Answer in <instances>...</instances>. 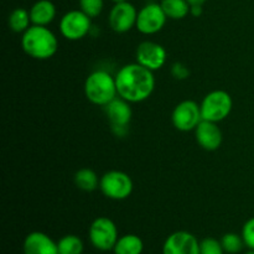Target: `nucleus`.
Here are the masks:
<instances>
[{
  "mask_svg": "<svg viewBox=\"0 0 254 254\" xmlns=\"http://www.w3.org/2000/svg\"><path fill=\"white\" fill-rule=\"evenodd\" d=\"M202 12H203L202 5H191L190 14L192 15V16L198 17V16H201V15H202Z\"/></svg>",
  "mask_w": 254,
  "mask_h": 254,
  "instance_id": "bb28decb",
  "label": "nucleus"
},
{
  "mask_svg": "<svg viewBox=\"0 0 254 254\" xmlns=\"http://www.w3.org/2000/svg\"><path fill=\"white\" fill-rule=\"evenodd\" d=\"M163 254H200V243L192 233L178 231L166 238Z\"/></svg>",
  "mask_w": 254,
  "mask_h": 254,
  "instance_id": "f8f14e48",
  "label": "nucleus"
},
{
  "mask_svg": "<svg viewBox=\"0 0 254 254\" xmlns=\"http://www.w3.org/2000/svg\"><path fill=\"white\" fill-rule=\"evenodd\" d=\"M171 121H173L174 127L178 130H195L196 127L202 121L200 104L196 103L195 101H191V99L180 102L174 108L173 114H171Z\"/></svg>",
  "mask_w": 254,
  "mask_h": 254,
  "instance_id": "6e6552de",
  "label": "nucleus"
},
{
  "mask_svg": "<svg viewBox=\"0 0 254 254\" xmlns=\"http://www.w3.org/2000/svg\"><path fill=\"white\" fill-rule=\"evenodd\" d=\"M221 245H222L225 252L230 254H236L240 253L242 251L243 246L245 245V241H243L242 235H237V233H226L222 238H221Z\"/></svg>",
  "mask_w": 254,
  "mask_h": 254,
  "instance_id": "4be33fe9",
  "label": "nucleus"
},
{
  "mask_svg": "<svg viewBox=\"0 0 254 254\" xmlns=\"http://www.w3.org/2000/svg\"><path fill=\"white\" fill-rule=\"evenodd\" d=\"M116 83L119 97L129 103H140L154 92L155 77L153 71L135 62L119 69L116 74Z\"/></svg>",
  "mask_w": 254,
  "mask_h": 254,
  "instance_id": "f257e3e1",
  "label": "nucleus"
},
{
  "mask_svg": "<svg viewBox=\"0 0 254 254\" xmlns=\"http://www.w3.org/2000/svg\"><path fill=\"white\" fill-rule=\"evenodd\" d=\"M232 107V97L228 92L222 89L210 92L203 97L200 104L202 121L213 122V123L222 122L230 116Z\"/></svg>",
  "mask_w": 254,
  "mask_h": 254,
  "instance_id": "20e7f679",
  "label": "nucleus"
},
{
  "mask_svg": "<svg viewBox=\"0 0 254 254\" xmlns=\"http://www.w3.org/2000/svg\"><path fill=\"white\" fill-rule=\"evenodd\" d=\"M84 96L96 106H107L118 96L116 77L104 69L92 72L84 82Z\"/></svg>",
  "mask_w": 254,
  "mask_h": 254,
  "instance_id": "7ed1b4c3",
  "label": "nucleus"
},
{
  "mask_svg": "<svg viewBox=\"0 0 254 254\" xmlns=\"http://www.w3.org/2000/svg\"><path fill=\"white\" fill-rule=\"evenodd\" d=\"M103 0H79V10H82L91 19L98 16L103 10Z\"/></svg>",
  "mask_w": 254,
  "mask_h": 254,
  "instance_id": "5701e85b",
  "label": "nucleus"
},
{
  "mask_svg": "<svg viewBox=\"0 0 254 254\" xmlns=\"http://www.w3.org/2000/svg\"><path fill=\"white\" fill-rule=\"evenodd\" d=\"M21 47L27 56L35 60H49L59 50V40L47 26L31 25L22 34Z\"/></svg>",
  "mask_w": 254,
  "mask_h": 254,
  "instance_id": "f03ea898",
  "label": "nucleus"
},
{
  "mask_svg": "<svg viewBox=\"0 0 254 254\" xmlns=\"http://www.w3.org/2000/svg\"><path fill=\"white\" fill-rule=\"evenodd\" d=\"M166 50L154 41H144L136 49V62L150 71H158L166 62Z\"/></svg>",
  "mask_w": 254,
  "mask_h": 254,
  "instance_id": "9b49d317",
  "label": "nucleus"
},
{
  "mask_svg": "<svg viewBox=\"0 0 254 254\" xmlns=\"http://www.w3.org/2000/svg\"><path fill=\"white\" fill-rule=\"evenodd\" d=\"M89 241L96 250L107 252L112 251L118 241V230L111 218L98 217L89 226Z\"/></svg>",
  "mask_w": 254,
  "mask_h": 254,
  "instance_id": "423d86ee",
  "label": "nucleus"
},
{
  "mask_svg": "<svg viewBox=\"0 0 254 254\" xmlns=\"http://www.w3.org/2000/svg\"><path fill=\"white\" fill-rule=\"evenodd\" d=\"M32 25L47 26L56 17V6L50 0H39L30 9Z\"/></svg>",
  "mask_w": 254,
  "mask_h": 254,
  "instance_id": "dca6fc26",
  "label": "nucleus"
},
{
  "mask_svg": "<svg viewBox=\"0 0 254 254\" xmlns=\"http://www.w3.org/2000/svg\"><path fill=\"white\" fill-rule=\"evenodd\" d=\"M166 19L168 16L164 12L161 5L156 4V2H150L138 11L135 27L141 34L154 35L163 30V27L165 26Z\"/></svg>",
  "mask_w": 254,
  "mask_h": 254,
  "instance_id": "1a4fd4ad",
  "label": "nucleus"
},
{
  "mask_svg": "<svg viewBox=\"0 0 254 254\" xmlns=\"http://www.w3.org/2000/svg\"><path fill=\"white\" fill-rule=\"evenodd\" d=\"M104 111L112 127H128L133 116L130 103L122 97H116L109 102L104 106Z\"/></svg>",
  "mask_w": 254,
  "mask_h": 254,
  "instance_id": "2eb2a0df",
  "label": "nucleus"
},
{
  "mask_svg": "<svg viewBox=\"0 0 254 254\" xmlns=\"http://www.w3.org/2000/svg\"><path fill=\"white\" fill-rule=\"evenodd\" d=\"M144 243L136 235H124L118 238L113 248L114 254H141Z\"/></svg>",
  "mask_w": 254,
  "mask_h": 254,
  "instance_id": "f3484780",
  "label": "nucleus"
},
{
  "mask_svg": "<svg viewBox=\"0 0 254 254\" xmlns=\"http://www.w3.org/2000/svg\"><path fill=\"white\" fill-rule=\"evenodd\" d=\"M32 24L30 11H27L24 7H17L12 10L9 16V26L10 29L17 34H24Z\"/></svg>",
  "mask_w": 254,
  "mask_h": 254,
  "instance_id": "aec40b11",
  "label": "nucleus"
},
{
  "mask_svg": "<svg viewBox=\"0 0 254 254\" xmlns=\"http://www.w3.org/2000/svg\"><path fill=\"white\" fill-rule=\"evenodd\" d=\"M138 11L135 6L128 1L114 4L109 12L108 22L112 30L118 34H124L136 25Z\"/></svg>",
  "mask_w": 254,
  "mask_h": 254,
  "instance_id": "9d476101",
  "label": "nucleus"
},
{
  "mask_svg": "<svg viewBox=\"0 0 254 254\" xmlns=\"http://www.w3.org/2000/svg\"><path fill=\"white\" fill-rule=\"evenodd\" d=\"M246 254H254V250H251V251H248V252L246 253Z\"/></svg>",
  "mask_w": 254,
  "mask_h": 254,
  "instance_id": "c756f323",
  "label": "nucleus"
},
{
  "mask_svg": "<svg viewBox=\"0 0 254 254\" xmlns=\"http://www.w3.org/2000/svg\"><path fill=\"white\" fill-rule=\"evenodd\" d=\"M92 29L91 17L82 10H71L61 17L60 31L64 39L69 41H78L89 34Z\"/></svg>",
  "mask_w": 254,
  "mask_h": 254,
  "instance_id": "0eeeda50",
  "label": "nucleus"
},
{
  "mask_svg": "<svg viewBox=\"0 0 254 254\" xmlns=\"http://www.w3.org/2000/svg\"><path fill=\"white\" fill-rule=\"evenodd\" d=\"M223 250L221 241H217L216 238L207 237L203 238L200 242V254H223Z\"/></svg>",
  "mask_w": 254,
  "mask_h": 254,
  "instance_id": "b1692460",
  "label": "nucleus"
},
{
  "mask_svg": "<svg viewBox=\"0 0 254 254\" xmlns=\"http://www.w3.org/2000/svg\"><path fill=\"white\" fill-rule=\"evenodd\" d=\"M190 5H203L207 0H188Z\"/></svg>",
  "mask_w": 254,
  "mask_h": 254,
  "instance_id": "cd10ccee",
  "label": "nucleus"
},
{
  "mask_svg": "<svg viewBox=\"0 0 254 254\" xmlns=\"http://www.w3.org/2000/svg\"><path fill=\"white\" fill-rule=\"evenodd\" d=\"M99 189L106 197L122 201L128 198L133 192V181L130 176L123 171L111 170L101 178Z\"/></svg>",
  "mask_w": 254,
  "mask_h": 254,
  "instance_id": "39448f33",
  "label": "nucleus"
},
{
  "mask_svg": "<svg viewBox=\"0 0 254 254\" xmlns=\"http://www.w3.org/2000/svg\"><path fill=\"white\" fill-rule=\"evenodd\" d=\"M99 183H101V180H99L98 175L92 169H79L74 174V184H76V186L79 190L86 191V192H92V191L97 190L99 188Z\"/></svg>",
  "mask_w": 254,
  "mask_h": 254,
  "instance_id": "a211bd4d",
  "label": "nucleus"
},
{
  "mask_svg": "<svg viewBox=\"0 0 254 254\" xmlns=\"http://www.w3.org/2000/svg\"><path fill=\"white\" fill-rule=\"evenodd\" d=\"M171 74L176 79H186L190 76V69L188 68V66L181 64V62H176L171 67Z\"/></svg>",
  "mask_w": 254,
  "mask_h": 254,
  "instance_id": "a878e982",
  "label": "nucleus"
},
{
  "mask_svg": "<svg viewBox=\"0 0 254 254\" xmlns=\"http://www.w3.org/2000/svg\"><path fill=\"white\" fill-rule=\"evenodd\" d=\"M160 5L169 19L181 20L190 14L191 5L188 0H161Z\"/></svg>",
  "mask_w": 254,
  "mask_h": 254,
  "instance_id": "6ab92c4d",
  "label": "nucleus"
},
{
  "mask_svg": "<svg viewBox=\"0 0 254 254\" xmlns=\"http://www.w3.org/2000/svg\"><path fill=\"white\" fill-rule=\"evenodd\" d=\"M24 254H59V248L49 235L35 231L25 238Z\"/></svg>",
  "mask_w": 254,
  "mask_h": 254,
  "instance_id": "4468645a",
  "label": "nucleus"
},
{
  "mask_svg": "<svg viewBox=\"0 0 254 254\" xmlns=\"http://www.w3.org/2000/svg\"><path fill=\"white\" fill-rule=\"evenodd\" d=\"M57 248L59 254H82L84 247L81 238L74 235H67L57 242Z\"/></svg>",
  "mask_w": 254,
  "mask_h": 254,
  "instance_id": "412c9836",
  "label": "nucleus"
},
{
  "mask_svg": "<svg viewBox=\"0 0 254 254\" xmlns=\"http://www.w3.org/2000/svg\"><path fill=\"white\" fill-rule=\"evenodd\" d=\"M242 238L250 250H254V217L250 218L243 226Z\"/></svg>",
  "mask_w": 254,
  "mask_h": 254,
  "instance_id": "393cba45",
  "label": "nucleus"
},
{
  "mask_svg": "<svg viewBox=\"0 0 254 254\" xmlns=\"http://www.w3.org/2000/svg\"><path fill=\"white\" fill-rule=\"evenodd\" d=\"M112 1H113L114 4H118V2H124L127 1V0H112Z\"/></svg>",
  "mask_w": 254,
  "mask_h": 254,
  "instance_id": "c85d7f7f",
  "label": "nucleus"
},
{
  "mask_svg": "<svg viewBox=\"0 0 254 254\" xmlns=\"http://www.w3.org/2000/svg\"><path fill=\"white\" fill-rule=\"evenodd\" d=\"M196 141L202 149L207 151L217 150L222 144V131L217 123L208 121H201L195 129Z\"/></svg>",
  "mask_w": 254,
  "mask_h": 254,
  "instance_id": "ddd939ff",
  "label": "nucleus"
}]
</instances>
